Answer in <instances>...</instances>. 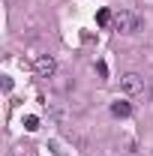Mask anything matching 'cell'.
I'll return each mask as SVG.
<instances>
[{
	"label": "cell",
	"instance_id": "obj_2",
	"mask_svg": "<svg viewBox=\"0 0 153 156\" xmlns=\"http://www.w3.org/2000/svg\"><path fill=\"white\" fill-rule=\"evenodd\" d=\"M33 72H36L39 78H51L57 72V60L51 57V54H39V57L33 60Z\"/></svg>",
	"mask_w": 153,
	"mask_h": 156
},
{
	"label": "cell",
	"instance_id": "obj_3",
	"mask_svg": "<svg viewBox=\"0 0 153 156\" xmlns=\"http://www.w3.org/2000/svg\"><path fill=\"white\" fill-rule=\"evenodd\" d=\"M120 90H123L126 96H135V93H141V90H144V78L138 75V72H126V75L120 78Z\"/></svg>",
	"mask_w": 153,
	"mask_h": 156
},
{
	"label": "cell",
	"instance_id": "obj_6",
	"mask_svg": "<svg viewBox=\"0 0 153 156\" xmlns=\"http://www.w3.org/2000/svg\"><path fill=\"white\" fill-rule=\"evenodd\" d=\"M96 21H99V24H111V21H114V15H111L108 9H102V12L96 15Z\"/></svg>",
	"mask_w": 153,
	"mask_h": 156
},
{
	"label": "cell",
	"instance_id": "obj_7",
	"mask_svg": "<svg viewBox=\"0 0 153 156\" xmlns=\"http://www.w3.org/2000/svg\"><path fill=\"white\" fill-rule=\"evenodd\" d=\"M150 99H153V87H150Z\"/></svg>",
	"mask_w": 153,
	"mask_h": 156
},
{
	"label": "cell",
	"instance_id": "obj_8",
	"mask_svg": "<svg viewBox=\"0 0 153 156\" xmlns=\"http://www.w3.org/2000/svg\"><path fill=\"white\" fill-rule=\"evenodd\" d=\"M15 156H24V153H15Z\"/></svg>",
	"mask_w": 153,
	"mask_h": 156
},
{
	"label": "cell",
	"instance_id": "obj_4",
	"mask_svg": "<svg viewBox=\"0 0 153 156\" xmlns=\"http://www.w3.org/2000/svg\"><path fill=\"white\" fill-rule=\"evenodd\" d=\"M111 114L114 117H129L132 114V105H129V102H114V105H111Z\"/></svg>",
	"mask_w": 153,
	"mask_h": 156
},
{
	"label": "cell",
	"instance_id": "obj_1",
	"mask_svg": "<svg viewBox=\"0 0 153 156\" xmlns=\"http://www.w3.org/2000/svg\"><path fill=\"white\" fill-rule=\"evenodd\" d=\"M111 27L117 33H135V30H141V15L132 12V9H120V12H114Z\"/></svg>",
	"mask_w": 153,
	"mask_h": 156
},
{
	"label": "cell",
	"instance_id": "obj_5",
	"mask_svg": "<svg viewBox=\"0 0 153 156\" xmlns=\"http://www.w3.org/2000/svg\"><path fill=\"white\" fill-rule=\"evenodd\" d=\"M24 129H27V132H36L39 129V117H33V114L24 117Z\"/></svg>",
	"mask_w": 153,
	"mask_h": 156
}]
</instances>
